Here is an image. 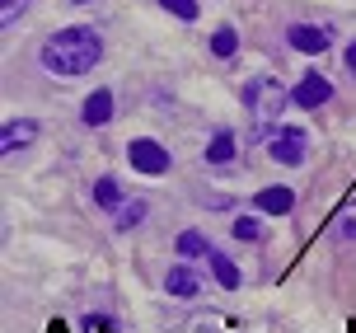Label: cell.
I'll use <instances>...</instances> for the list:
<instances>
[{"label":"cell","mask_w":356,"mask_h":333,"mask_svg":"<svg viewBox=\"0 0 356 333\" xmlns=\"http://www.w3.org/2000/svg\"><path fill=\"white\" fill-rule=\"evenodd\" d=\"M104 61V38L94 29H61L42 42V66L61 75V80H75V75H89V70Z\"/></svg>","instance_id":"cell-1"},{"label":"cell","mask_w":356,"mask_h":333,"mask_svg":"<svg viewBox=\"0 0 356 333\" xmlns=\"http://www.w3.org/2000/svg\"><path fill=\"white\" fill-rule=\"evenodd\" d=\"M286 104H291V89L282 85V80H272V75H258L249 85V108L258 123H272V118H282Z\"/></svg>","instance_id":"cell-2"},{"label":"cell","mask_w":356,"mask_h":333,"mask_svg":"<svg viewBox=\"0 0 356 333\" xmlns=\"http://www.w3.org/2000/svg\"><path fill=\"white\" fill-rule=\"evenodd\" d=\"M127 160H131L136 174H164L169 169V150H164L160 141H131L127 146Z\"/></svg>","instance_id":"cell-3"},{"label":"cell","mask_w":356,"mask_h":333,"mask_svg":"<svg viewBox=\"0 0 356 333\" xmlns=\"http://www.w3.org/2000/svg\"><path fill=\"white\" fill-rule=\"evenodd\" d=\"M286 42L296 47V52H309V56H319L333 47V33L323 29V24H291V33H286Z\"/></svg>","instance_id":"cell-4"},{"label":"cell","mask_w":356,"mask_h":333,"mask_svg":"<svg viewBox=\"0 0 356 333\" xmlns=\"http://www.w3.org/2000/svg\"><path fill=\"white\" fill-rule=\"evenodd\" d=\"M305 155H309V137L305 132L291 127V132H277L272 137V160L277 164H305Z\"/></svg>","instance_id":"cell-5"},{"label":"cell","mask_w":356,"mask_h":333,"mask_svg":"<svg viewBox=\"0 0 356 333\" xmlns=\"http://www.w3.org/2000/svg\"><path fill=\"white\" fill-rule=\"evenodd\" d=\"M291 99H296L300 108H323L328 99H333V85H328V75H319V70H309V75H305L300 85L291 89Z\"/></svg>","instance_id":"cell-6"},{"label":"cell","mask_w":356,"mask_h":333,"mask_svg":"<svg viewBox=\"0 0 356 333\" xmlns=\"http://www.w3.org/2000/svg\"><path fill=\"white\" fill-rule=\"evenodd\" d=\"M29 141H38V123H33V118H15V123H5L0 150H5V155H15V150H24Z\"/></svg>","instance_id":"cell-7"},{"label":"cell","mask_w":356,"mask_h":333,"mask_svg":"<svg viewBox=\"0 0 356 333\" xmlns=\"http://www.w3.org/2000/svg\"><path fill=\"white\" fill-rule=\"evenodd\" d=\"M291 207H296L291 188H263V193L253 197V211H263V216H286Z\"/></svg>","instance_id":"cell-8"},{"label":"cell","mask_w":356,"mask_h":333,"mask_svg":"<svg viewBox=\"0 0 356 333\" xmlns=\"http://www.w3.org/2000/svg\"><path fill=\"white\" fill-rule=\"evenodd\" d=\"M80 118H85V127H104L113 118V94L108 89H94L85 99V108H80Z\"/></svg>","instance_id":"cell-9"},{"label":"cell","mask_w":356,"mask_h":333,"mask_svg":"<svg viewBox=\"0 0 356 333\" xmlns=\"http://www.w3.org/2000/svg\"><path fill=\"white\" fill-rule=\"evenodd\" d=\"M328 235H333L338 245H352V240H356V202H347V207L328 221Z\"/></svg>","instance_id":"cell-10"},{"label":"cell","mask_w":356,"mask_h":333,"mask_svg":"<svg viewBox=\"0 0 356 333\" xmlns=\"http://www.w3.org/2000/svg\"><path fill=\"white\" fill-rule=\"evenodd\" d=\"M164 286H169V296H183V300H193V296H197V272H193V268H183V263H178L174 272L164 277Z\"/></svg>","instance_id":"cell-11"},{"label":"cell","mask_w":356,"mask_h":333,"mask_svg":"<svg viewBox=\"0 0 356 333\" xmlns=\"http://www.w3.org/2000/svg\"><path fill=\"white\" fill-rule=\"evenodd\" d=\"M207 263H211V277L220 281V286H225V291H234V286H239V268L230 263V258H225V254H207Z\"/></svg>","instance_id":"cell-12"},{"label":"cell","mask_w":356,"mask_h":333,"mask_svg":"<svg viewBox=\"0 0 356 333\" xmlns=\"http://www.w3.org/2000/svg\"><path fill=\"white\" fill-rule=\"evenodd\" d=\"M234 160V132H216L207 141V164H230Z\"/></svg>","instance_id":"cell-13"},{"label":"cell","mask_w":356,"mask_h":333,"mask_svg":"<svg viewBox=\"0 0 356 333\" xmlns=\"http://www.w3.org/2000/svg\"><path fill=\"white\" fill-rule=\"evenodd\" d=\"M94 202H99L104 211H113V216L127 207V202H122V188H118L113 178H99V183H94Z\"/></svg>","instance_id":"cell-14"},{"label":"cell","mask_w":356,"mask_h":333,"mask_svg":"<svg viewBox=\"0 0 356 333\" xmlns=\"http://www.w3.org/2000/svg\"><path fill=\"white\" fill-rule=\"evenodd\" d=\"M211 52L220 56V61L234 56V52H239V33H234V29H216V33H211Z\"/></svg>","instance_id":"cell-15"},{"label":"cell","mask_w":356,"mask_h":333,"mask_svg":"<svg viewBox=\"0 0 356 333\" xmlns=\"http://www.w3.org/2000/svg\"><path fill=\"white\" fill-rule=\"evenodd\" d=\"M113 221H118V230H136V226L145 221V202H141V197H136V202H127V207L118 211Z\"/></svg>","instance_id":"cell-16"},{"label":"cell","mask_w":356,"mask_h":333,"mask_svg":"<svg viewBox=\"0 0 356 333\" xmlns=\"http://www.w3.org/2000/svg\"><path fill=\"white\" fill-rule=\"evenodd\" d=\"M178 254H183V258H207L211 249H207V240H202L197 230H188V235H178Z\"/></svg>","instance_id":"cell-17"},{"label":"cell","mask_w":356,"mask_h":333,"mask_svg":"<svg viewBox=\"0 0 356 333\" xmlns=\"http://www.w3.org/2000/svg\"><path fill=\"white\" fill-rule=\"evenodd\" d=\"M234 240H263L258 216H239V221H234Z\"/></svg>","instance_id":"cell-18"},{"label":"cell","mask_w":356,"mask_h":333,"mask_svg":"<svg viewBox=\"0 0 356 333\" xmlns=\"http://www.w3.org/2000/svg\"><path fill=\"white\" fill-rule=\"evenodd\" d=\"M160 5L178 19H197V0H160Z\"/></svg>","instance_id":"cell-19"},{"label":"cell","mask_w":356,"mask_h":333,"mask_svg":"<svg viewBox=\"0 0 356 333\" xmlns=\"http://www.w3.org/2000/svg\"><path fill=\"white\" fill-rule=\"evenodd\" d=\"M24 5H29V0H0V19L10 24V19H15L19 10H24Z\"/></svg>","instance_id":"cell-20"},{"label":"cell","mask_w":356,"mask_h":333,"mask_svg":"<svg viewBox=\"0 0 356 333\" xmlns=\"http://www.w3.org/2000/svg\"><path fill=\"white\" fill-rule=\"evenodd\" d=\"M347 66L356 70V42H352V47H347Z\"/></svg>","instance_id":"cell-21"},{"label":"cell","mask_w":356,"mask_h":333,"mask_svg":"<svg viewBox=\"0 0 356 333\" xmlns=\"http://www.w3.org/2000/svg\"><path fill=\"white\" fill-rule=\"evenodd\" d=\"M52 333H61V324H56V329H52Z\"/></svg>","instance_id":"cell-22"},{"label":"cell","mask_w":356,"mask_h":333,"mask_svg":"<svg viewBox=\"0 0 356 333\" xmlns=\"http://www.w3.org/2000/svg\"><path fill=\"white\" fill-rule=\"evenodd\" d=\"M75 5H85V0H75Z\"/></svg>","instance_id":"cell-23"}]
</instances>
